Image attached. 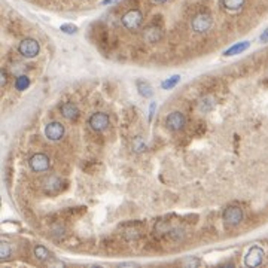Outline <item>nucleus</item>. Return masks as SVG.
<instances>
[{
  "label": "nucleus",
  "instance_id": "22",
  "mask_svg": "<svg viewBox=\"0 0 268 268\" xmlns=\"http://www.w3.org/2000/svg\"><path fill=\"white\" fill-rule=\"evenodd\" d=\"M212 107H213V101H212V98H204V100H201V103H200V109H201L203 112H209Z\"/></svg>",
  "mask_w": 268,
  "mask_h": 268
},
{
  "label": "nucleus",
  "instance_id": "7",
  "mask_svg": "<svg viewBox=\"0 0 268 268\" xmlns=\"http://www.w3.org/2000/svg\"><path fill=\"white\" fill-rule=\"evenodd\" d=\"M166 125H167V128L170 131H174V133L176 131H180L186 125V117H185L182 112H179V110L171 112L169 117H167V120H166Z\"/></svg>",
  "mask_w": 268,
  "mask_h": 268
},
{
  "label": "nucleus",
  "instance_id": "17",
  "mask_svg": "<svg viewBox=\"0 0 268 268\" xmlns=\"http://www.w3.org/2000/svg\"><path fill=\"white\" fill-rule=\"evenodd\" d=\"M179 82H180V76H179V74H174V76H171V78L163 81L161 88H163V90H171V88H174Z\"/></svg>",
  "mask_w": 268,
  "mask_h": 268
},
{
  "label": "nucleus",
  "instance_id": "26",
  "mask_svg": "<svg viewBox=\"0 0 268 268\" xmlns=\"http://www.w3.org/2000/svg\"><path fill=\"white\" fill-rule=\"evenodd\" d=\"M155 107H157V104H155V103H152V104H150V110H149V118H152V115H154V110H155Z\"/></svg>",
  "mask_w": 268,
  "mask_h": 268
},
{
  "label": "nucleus",
  "instance_id": "20",
  "mask_svg": "<svg viewBox=\"0 0 268 268\" xmlns=\"http://www.w3.org/2000/svg\"><path fill=\"white\" fill-rule=\"evenodd\" d=\"M133 149H134L136 152H143V150H146V143H145V140H143L142 137H136V139L133 140Z\"/></svg>",
  "mask_w": 268,
  "mask_h": 268
},
{
  "label": "nucleus",
  "instance_id": "12",
  "mask_svg": "<svg viewBox=\"0 0 268 268\" xmlns=\"http://www.w3.org/2000/svg\"><path fill=\"white\" fill-rule=\"evenodd\" d=\"M45 191L49 194H54V193H58V191L61 189V179L57 177V176H49L45 182Z\"/></svg>",
  "mask_w": 268,
  "mask_h": 268
},
{
  "label": "nucleus",
  "instance_id": "10",
  "mask_svg": "<svg viewBox=\"0 0 268 268\" xmlns=\"http://www.w3.org/2000/svg\"><path fill=\"white\" fill-rule=\"evenodd\" d=\"M60 112H61L63 117L66 120H69V121H74V120H78V117H79V109H78V106H76L74 103H72V101L63 103L60 106Z\"/></svg>",
  "mask_w": 268,
  "mask_h": 268
},
{
  "label": "nucleus",
  "instance_id": "18",
  "mask_svg": "<svg viewBox=\"0 0 268 268\" xmlns=\"http://www.w3.org/2000/svg\"><path fill=\"white\" fill-rule=\"evenodd\" d=\"M28 85H30V79L27 78L25 74H21V76H18V78L15 79V88L18 91H24Z\"/></svg>",
  "mask_w": 268,
  "mask_h": 268
},
{
  "label": "nucleus",
  "instance_id": "16",
  "mask_svg": "<svg viewBox=\"0 0 268 268\" xmlns=\"http://www.w3.org/2000/svg\"><path fill=\"white\" fill-rule=\"evenodd\" d=\"M136 85H137V91H139V94H140L142 97L149 98V97L154 96V90H152V87H150L147 82H145V81H137Z\"/></svg>",
  "mask_w": 268,
  "mask_h": 268
},
{
  "label": "nucleus",
  "instance_id": "11",
  "mask_svg": "<svg viewBox=\"0 0 268 268\" xmlns=\"http://www.w3.org/2000/svg\"><path fill=\"white\" fill-rule=\"evenodd\" d=\"M143 37H145L146 42L155 44V42H158L161 37H163V33H161V30L158 27H147V28H145Z\"/></svg>",
  "mask_w": 268,
  "mask_h": 268
},
{
  "label": "nucleus",
  "instance_id": "9",
  "mask_svg": "<svg viewBox=\"0 0 268 268\" xmlns=\"http://www.w3.org/2000/svg\"><path fill=\"white\" fill-rule=\"evenodd\" d=\"M45 136H47L49 140H52V142L61 140L63 136H64V125H63L61 122H57V121L49 122V124L45 127Z\"/></svg>",
  "mask_w": 268,
  "mask_h": 268
},
{
  "label": "nucleus",
  "instance_id": "4",
  "mask_svg": "<svg viewBox=\"0 0 268 268\" xmlns=\"http://www.w3.org/2000/svg\"><path fill=\"white\" fill-rule=\"evenodd\" d=\"M121 21H122V25H124L127 30L134 31V30H137V28L142 25V23H143V15H142V12H140L139 9H131V11H128V12L124 14V17H122Z\"/></svg>",
  "mask_w": 268,
  "mask_h": 268
},
{
  "label": "nucleus",
  "instance_id": "5",
  "mask_svg": "<svg viewBox=\"0 0 268 268\" xmlns=\"http://www.w3.org/2000/svg\"><path fill=\"white\" fill-rule=\"evenodd\" d=\"M264 258H265L264 249L259 247V246H252V247L247 250L246 256H244V265H246V267H252V268L259 267V265H262Z\"/></svg>",
  "mask_w": 268,
  "mask_h": 268
},
{
  "label": "nucleus",
  "instance_id": "14",
  "mask_svg": "<svg viewBox=\"0 0 268 268\" xmlns=\"http://www.w3.org/2000/svg\"><path fill=\"white\" fill-rule=\"evenodd\" d=\"M249 47H250V44H249L247 41H244V42H240V44H236L234 47H231L229 49H226V51L223 52V55H225V57H233V55L242 54V52H243V51H246Z\"/></svg>",
  "mask_w": 268,
  "mask_h": 268
},
{
  "label": "nucleus",
  "instance_id": "23",
  "mask_svg": "<svg viewBox=\"0 0 268 268\" xmlns=\"http://www.w3.org/2000/svg\"><path fill=\"white\" fill-rule=\"evenodd\" d=\"M182 264L186 265V267H198L201 262H200V259H197V258H191V256H189V258H186Z\"/></svg>",
  "mask_w": 268,
  "mask_h": 268
},
{
  "label": "nucleus",
  "instance_id": "2",
  "mask_svg": "<svg viewBox=\"0 0 268 268\" xmlns=\"http://www.w3.org/2000/svg\"><path fill=\"white\" fill-rule=\"evenodd\" d=\"M41 51V45L37 41L31 39V37H27V39H23L18 45V52L25 57V58H34Z\"/></svg>",
  "mask_w": 268,
  "mask_h": 268
},
{
  "label": "nucleus",
  "instance_id": "13",
  "mask_svg": "<svg viewBox=\"0 0 268 268\" xmlns=\"http://www.w3.org/2000/svg\"><path fill=\"white\" fill-rule=\"evenodd\" d=\"M33 253H34L36 259H37V261H41V262H47V261H49L51 256H52V253H51L45 246H42V244H37V246L34 247V250H33Z\"/></svg>",
  "mask_w": 268,
  "mask_h": 268
},
{
  "label": "nucleus",
  "instance_id": "27",
  "mask_svg": "<svg viewBox=\"0 0 268 268\" xmlns=\"http://www.w3.org/2000/svg\"><path fill=\"white\" fill-rule=\"evenodd\" d=\"M152 2H155V3H166V2H169V0H152Z\"/></svg>",
  "mask_w": 268,
  "mask_h": 268
},
{
  "label": "nucleus",
  "instance_id": "24",
  "mask_svg": "<svg viewBox=\"0 0 268 268\" xmlns=\"http://www.w3.org/2000/svg\"><path fill=\"white\" fill-rule=\"evenodd\" d=\"M0 84H2V87H6L8 84V72L3 69L2 73H0Z\"/></svg>",
  "mask_w": 268,
  "mask_h": 268
},
{
  "label": "nucleus",
  "instance_id": "25",
  "mask_svg": "<svg viewBox=\"0 0 268 268\" xmlns=\"http://www.w3.org/2000/svg\"><path fill=\"white\" fill-rule=\"evenodd\" d=\"M259 41L262 42V44H267L268 42V28L261 34V37H259Z\"/></svg>",
  "mask_w": 268,
  "mask_h": 268
},
{
  "label": "nucleus",
  "instance_id": "3",
  "mask_svg": "<svg viewBox=\"0 0 268 268\" xmlns=\"http://www.w3.org/2000/svg\"><path fill=\"white\" fill-rule=\"evenodd\" d=\"M222 218H223V222H225L226 225L236 226V225H239V223L243 220V218H244L243 209H242L240 206H228V207L223 210Z\"/></svg>",
  "mask_w": 268,
  "mask_h": 268
},
{
  "label": "nucleus",
  "instance_id": "19",
  "mask_svg": "<svg viewBox=\"0 0 268 268\" xmlns=\"http://www.w3.org/2000/svg\"><path fill=\"white\" fill-rule=\"evenodd\" d=\"M11 253H12L11 246L6 242H2V244H0V259H2V261L9 259L11 258Z\"/></svg>",
  "mask_w": 268,
  "mask_h": 268
},
{
  "label": "nucleus",
  "instance_id": "1",
  "mask_svg": "<svg viewBox=\"0 0 268 268\" xmlns=\"http://www.w3.org/2000/svg\"><path fill=\"white\" fill-rule=\"evenodd\" d=\"M28 166L36 173H45L51 167V160H49L48 155H45V154H42V152H39V154H34V155L30 157Z\"/></svg>",
  "mask_w": 268,
  "mask_h": 268
},
{
  "label": "nucleus",
  "instance_id": "21",
  "mask_svg": "<svg viewBox=\"0 0 268 268\" xmlns=\"http://www.w3.org/2000/svg\"><path fill=\"white\" fill-rule=\"evenodd\" d=\"M60 30H61L63 33H67V34H74L76 31H78V27L73 25V24H63V25L60 27Z\"/></svg>",
  "mask_w": 268,
  "mask_h": 268
},
{
  "label": "nucleus",
  "instance_id": "8",
  "mask_svg": "<svg viewBox=\"0 0 268 268\" xmlns=\"http://www.w3.org/2000/svg\"><path fill=\"white\" fill-rule=\"evenodd\" d=\"M109 124H110V120H109L107 115L103 113V112L93 113L91 117H90V120H88V125H90L94 131H97V133L104 131V130L109 127Z\"/></svg>",
  "mask_w": 268,
  "mask_h": 268
},
{
  "label": "nucleus",
  "instance_id": "6",
  "mask_svg": "<svg viewBox=\"0 0 268 268\" xmlns=\"http://www.w3.org/2000/svg\"><path fill=\"white\" fill-rule=\"evenodd\" d=\"M191 27L198 34L207 33L212 27V17L209 14H198L191 21Z\"/></svg>",
  "mask_w": 268,
  "mask_h": 268
},
{
  "label": "nucleus",
  "instance_id": "15",
  "mask_svg": "<svg viewBox=\"0 0 268 268\" xmlns=\"http://www.w3.org/2000/svg\"><path fill=\"white\" fill-rule=\"evenodd\" d=\"M246 3V0H222V6L226 9V11H231V12H236V11H240Z\"/></svg>",
  "mask_w": 268,
  "mask_h": 268
}]
</instances>
